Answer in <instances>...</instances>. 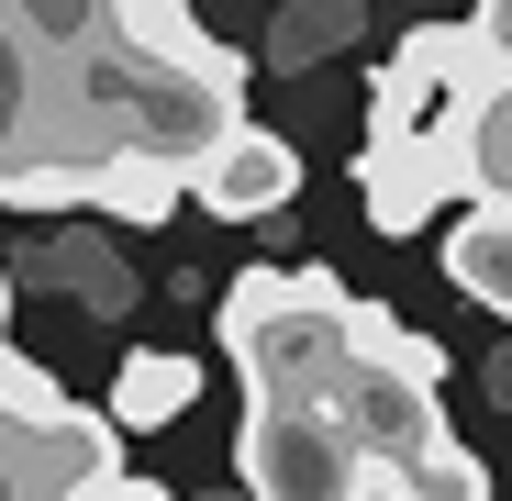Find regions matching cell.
Returning a JSON list of instances; mask_svg holds the SVG:
<instances>
[{"label": "cell", "instance_id": "cell-12", "mask_svg": "<svg viewBox=\"0 0 512 501\" xmlns=\"http://www.w3.org/2000/svg\"><path fill=\"white\" fill-rule=\"evenodd\" d=\"M379 490H390V501H490V468H479V457L446 435V446H423L412 468H390Z\"/></svg>", "mask_w": 512, "mask_h": 501}, {"label": "cell", "instance_id": "cell-2", "mask_svg": "<svg viewBox=\"0 0 512 501\" xmlns=\"http://www.w3.org/2000/svg\"><path fill=\"white\" fill-rule=\"evenodd\" d=\"M323 412H334V435L357 446L368 490H379L390 468H412L423 446H446V412H435V390H412V379H390V368H379V357H357V346H346V368H334Z\"/></svg>", "mask_w": 512, "mask_h": 501}, {"label": "cell", "instance_id": "cell-7", "mask_svg": "<svg viewBox=\"0 0 512 501\" xmlns=\"http://www.w3.org/2000/svg\"><path fill=\"white\" fill-rule=\"evenodd\" d=\"M446 290H468L479 312L512 323V201H468L446 223Z\"/></svg>", "mask_w": 512, "mask_h": 501}, {"label": "cell", "instance_id": "cell-3", "mask_svg": "<svg viewBox=\"0 0 512 501\" xmlns=\"http://www.w3.org/2000/svg\"><path fill=\"white\" fill-rule=\"evenodd\" d=\"M190 201H201L212 223H268V212H290V201H301V145L268 134V123H234V134L190 167Z\"/></svg>", "mask_w": 512, "mask_h": 501}, {"label": "cell", "instance_id": "cell-13", "mask_svg": "<svg viewBox=\"0 0 512 501\" xmlns=\"http://www.w3.org/2000/svg\"><path fill=\"white\" fill-rule=\"evenodd\" d=\"M468 34H479L490 78H512V0H479V12H468Z\"/></svg>", "mask_w": 512, "mask_h": 501}, {"label": "cell", "instance_id": "cell-4", "mask_svg": "<svg viewBox=\"0 0 512 501\" xmlns=\"http://www.w3.org/2000/svg\"><path fill=\"white\" fill-rule=\"evenodd\" d=\"M101 34H112L134 67H156V78H179V90H212V101L245 112V56L212 45V34L179 12V0H123V12H101Z\"/></svg>", "mask_w": 512, "mask_h": 501}, {"label": "cell", "instance_id": "cell-14", "mask_svg": "<svg viewBox=\"0 0 512 501\" xmlns=\"http://www.w3.org/2000/svg\"><path fill=\"white\" fill-rule=\"evenodd\" d=\"M501 401H512V357H501Z\"/></svg>", "mask_w": 512, "mask_h": 501}, {"label": "cell", "instance_id": "cell-11", "mask_svg": "<svg viewBox=\"0 0 512 501\" xmlns=\"http://www.w3.org/2000/svg\"><path fill=\"white\" fill-rule=\"evenodd\" d=\"M0 424H23V435H78V412H67L56 368H34L12 334H0Z\"/></svg>", "mask_w": 512, "mask_h": 501}, {"label": "cell", "instance_id": "cell-5", "mask_svg": "<svg viewBox=\"0 0 512 501\" xmlns=\"http://www.w3.org/2000/svg\"><path fill=\"white\" fill-rule=\"evenodd\" d=\"M45 34H34V12H0V201L12 212H34V190H45Z\"/></svg>", "mask_w": 512, "mask_h": 501}, {"label": "cell", "instance_id": "cell-10", "mask_svg": "<svg viewBox=\"0 0 512 501\" xmlns=\"http://www.w3.org/2000/svg\"><path fill=\"white\" fill-rule=\"evenodd\" d=\"M78 201H90V212H112V223H167V212L190 201V179H167V167H134V156H101Z\"/></svg>", "mask_w": 512, "mask_h": 501}, {"label": "cell", "instance_id": "cell-1", "mask_svg": "<svg viewBox=\"0 0 512 501\" xmlns=\"http://www.w3.org/2000/svg\"><path fill=\"white\" fill-rule=\"evenodd\" d=\"M256 501H368L357 446L334 435L323 401H245V446H234Z\"/></svg>", "mask_w": 512, "mask_h": 501}, {"label": "cell", "instance_id": "cell-9", "mask_svg": "<svg viewBox=\"0 0 512 501\" xmlns=\"http://www.w3.org/2000/svg\"><path fill=\"white\" fill-rule=\"evenodd\" d=\"M457 167H468V190H479V201H512V78H490V90L468 101Z\"/></svg>", "mask_w": 512, "mask_h": 501}, {"label": "cell", "instance_id": "cell-8", "mask_svg": "<svg viewBox=\"0 0 512 501\" xmlns=\"http://www.w3.org/2000/svg\"><path fill=\"white\" fill-rule=\"evenodd\" d=\"M190 401H201V357H179V346H134L123 379H112V435H167Z\"/></svg>", "mask_w": 512, "mask_h": 501}, {"label": "cell", "instance_id": "cell-6", "mask_svg": "<svg viewBox=\"0 0 512 501\" xmlns=\"http://www.w3.org/2000/svg\"><path fill=\"white\" fill-rule=\"evenodd\" d=\"M357 201H368L379 234H423L435 201H468V167H457V145H368L357 156Z\"/></svg>", "mask_w": 512, "mask_h": 501}]
</instances>
